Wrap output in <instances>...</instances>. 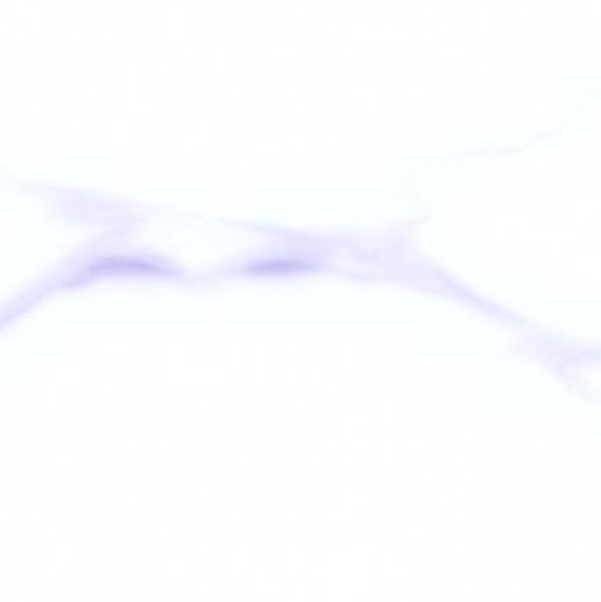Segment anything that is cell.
<instances>
[{
  "mask_svg": "<svg viewBox=\"0 0 601 602\" xmlns=\"http://www.w3.org/2000/svg\"><path fill=\"white\" fill-rule=\"evenodd\" d=\"M304 268V263H298V261H270V263H259L256 266H252V271L259 275H279V273H290L293 270H300Z\"/></svg>",
  "mask_w": 601,
  "mask_h": 602,
  "instance_id": "1",
  "label": "cell"
}]
</instances>
